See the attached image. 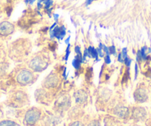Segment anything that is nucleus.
Here are the masks:
<instances>
[{"mask_svg": "<svg viewBox=\"0 0 151 126\" xmlns=\"http://www.w3.org/2000/svg\"><path fill=\"white\" fill-rule=\"evenodd\" d=\"M42 111L36 108H31L24 114V124L27 126H33L40 120Z\"/></svg>", "mask_w": 151, "mask_h": 126, "instance_id": "obj_1", "label": "nucleus"}, {"mask_svg": "<svg viewBox=\"0 0 151 126\" xmlns=\"http://www.w3.org/2000/svg\"><path fill=\"white\" fill-rule=\"evenodd\" d=\"M25 101V94L22 92H15L10 94L7 103L12 107H18Z\"/></svg>", "mask_w": 151, "mask_h": 126, "instance_id": "obj_2", "label": "nucleus"}, {"mask_svg": "<svg viewBox=\"0 0 151 126\" xmlns=\"http://www.w3.org/2000/svg\"><path fill=\"white\" fill-rule=\"evenodd\" d=\"M14 32V26L8 21L0 22V39H5Z\"/></svg>", "mask_w": 151, "mask_h": 126, "instance_id": "obj_3", "label": "nucleus"}, {"mask_svg": "<svg viewBox=\"0 0 151 126\" xmlns=\"http://www.w3.org/2000/svg\"><path fill=\"white\" fill-rule=\"evenodd\" d=\"M134 100L138 103H144L149 100V92L147 88L140 86L134 92Z\"/></svg>", "mask_w": 151, "mask_h": 126, "instance_id": "obj_4", "label": "nucleus"}, {"mask_svg": "<svg viewBox=\"0 0 151 126\" xmlns=\"http://www.w3.org/2000/svg\"><path fill=\"white\" fill-rule=\"evenodd\" d=\"M132 118L137 122H144L147 117V111L144 107H135L131 111Z\"/></svg>", "mask_w": 151, "mask_h": 126, "instance_id": "obj_5", "label": "nucleus"}, {"mask_svg": "<svg viewBox=\"0 0 151 126\" xmlns=\"http://www.w3.org/2000/svg\"><path fill=\"white\" fill-rule=\"evenodd\" d=\"M32 76L30 73H27L25 71H22L16 76V80L21 86H25L30 82Z\"/></svg>", "mask_w": 151, "mask_h": 126, "instance_id": "obj_6", "label": "nucleus"}, {"mask_svg": "<svg viewBox=\"0 0 151 126\" xmlns=\"http://www.w3.org/2000/svg\"><path fill=\"white\" fill-rule=\"evenodd\" d=\"M114 114L121 118H125L129 116L130 111L127 107H124V105H119L114 109Z\"/></svg>", "mask_w": 151, "mask_h": 126, "instance_id": "obj_7", "label": "nucleus"}, {"mask_svg": "<svg viewBox=\"0 0 151 126\" xmlns=\"http://www.w3.org/2000/svg\"><path fill=\"white\" fill-rule=\"evenodd\" d=\"M74 98H75L76 102L78 104H82L85 103L88 100V95L85 93L84 91H79L76 93H75V95H74Z\"/></svg>", "mask_w": 151, "mask_h": 126, "instance_id": "obj_8", "label": "nucleus"}, {"mask_svg": "<svg viewBox=\"0 0 151 126\" xmlns=\"http://www.w3.org/2000/svg\"><path fill=\"white\" fill-rule=\"evenodd\" d=\"M0 126H21L17 122L11 119H2L0 120Z\"/></svg>", "mask_w": 151, "mask_h": 126, "instance_id": "obj_9", "label": "nucleus"}, {"mask_svg": "<svg viewBox=\"0 0 151 126\" xmlns=\"http://www.w3.org/2000/svg\"><path fill=\"white\" fill-rule=\"evenodd\" d=\"M82 63H84L83 57H82V56L76 55V56H75L74 60L72 61V65L76 69V70H78V69H80L81 64H82Z\"/></svg>", "mask_w": 151, "mask_h": 126, "instance_id": "obj_10", "label": "nucleus"}, {"mask_svg": "<svg viewBox=\"0 0 151 126\" xmlns=\"http://www.w3.org/2000/svg\"><path fill=\"white\" fill-rule=\"evenodd\" d=\"M5 51L3 48L0 46V75H2L5 69Z\"/></svg>", "mask_w": 151, "mask_h": 126, "instance_id": "obj_11", "label": "nucleus"}, {"mask_svg": "<svg viewBox=\"0 0 151 126\" xmlns=\"http://www.w3.org/2000/svg\"><path fill=\"white\" fill-rule=\"evenodd\" d=\"M88 52H89L90 55H91V58L93 59H96V58H99V55H98V53H97V50L96 49L94 48L93 47H91V46H90L88 48Z\"/></svg>", "mask_w": 151, "mask_h": 126, "instance_id": "obj_12", "label": "nucleus"}, {"mask_svg": "<svg viewBox=\"0 0 151 126\" xmlns=\"http://www.w3.org/2000/svg\"><path fill=\"white\" fill-rule=\"evenodd\" d=\"M65 35H66V28L65 27V26H62L61 27L60 33H59V35L56 38L59 39V40H62L65 36Z\"/></svg>", "mask_w": 151, "mask_h": 126, "instance_id": "obj_13", "label": "nucleus"}, {"mask_svg": "<svg viewBox=\"0 0 151 126\" xmlns=\"http://www.w3.org/2000/svg\"><path fill=\"white\" fill-rule=\"evenodd\" d=\"M147 50V47L146 46L142 47V49L140 50L142 58V60H144V61H146L147 59V53H146Z\"/></svg>", "mask_w": 151, "mask_h": 126, "instance_id": "obj_14", "label": "nucleus"}, {"mask_svg": "<svg viewBox=\"0 0 151 126\" xmlns=\"http://www.w3.org/2000/svg\"><path fill=\"white\" fill-rule=\"evenodd\" d=\"M105 126H119V124L114 120V119H109L106 122Z\"/></svg>", "mask_w": 151, "mask_h": 126, "instance_id": "obj_15", "label": "nucleus"}, {"mask_svg": "<svg viewBox=\"0 0 151 126\" xmlns=\"http://www.w3.org/2000/svg\"><path fill=\"white\" fill-rule=\"evenodd\" d=\"M103 44H101V43H99V47L96 49L97 50V53H98V55L99 56H100L101 58H103L104 57V52H103Z\"/></svg>", "mask_w": 151, "mask_h": 126, "instance_id": "obj_16", "label": "nucleus"}, {"mask_svg": "<svg viewBox=\"0 0 151 126\" xmlns=\"http://www.w3.org/2000/svg\"><path fill=\"white\" fill-rule=\"evenodd\" d=\"M70 54V44H68V47H67L66 49V53H65V58H64V60H65V61H67L68 60Z\"/></svg>", "mask_w": 151, "mask_h": 126, "instance_id": "obj_17", "label": "nucleus"}, {"mask_svg": "<svg viewBox=\"0 0 151 126\" xmlns=\"http://www.w3.org/2000/svg\"><path fill=\"white\" fill-rule=\"evenodd\" d=\"M43 2H44V4L45 5V8L46 10L49 9V8L52 6V5H53V0H45Z\"/></svg>", "mask_w": 151, "mask_h": 126, "instance_id": "obj_18", "label": "nucleus"}, {"mask_svg": "<svg viewBox=\"0 0 151 126\" xmlns=\"http://www.w3.org/2000/svg\"><path fill=\"white\" fill-rule=\"evenodd\" d=\"M69 126H85V125L80 121H74L69 125Z\"/></svg>", "mask_w": 151, "mask_h": 126, "instance_id": "obj_19", "label": "nucleus"}, {"mask_svg": "<svg viewBox=\"0 0 151 126\" xmlns=\"http://www.w3.org/2000/svg\"><path fill=\"white\" fill-rule=\"evenodd\" d=\"M122 56L124 61L128 57V56H127V49L126 48V47L122 49Z\"/></svg>", "mask_w": 151, "mask_h": 126, "instance_id": "obj_20", "label": "nucleus"}, {"mask_svg": "<svg viewBox=\"0 0 151 126\" xmlns=\"http://www.w3.org/2000/svg\"><path fill=\"white\" fill-rule=\"evenodd\" d=\"M109 50H110V55H114V56L116 55V47L114 45H112L111 47H109Z\"/></svg>", "mask_w": 151, "mask_h": 126, "instance_id": "obj_21", "label": "nucleus"}, {"mask_svg": "<svg viewBox=\"0 0 151 126\" xmlns=\"http://www.w3.org/2000/svg\"><path fill=\"white\" fill-rule=\"evenodd\" d=\"M88 126H100V122L98 120H93L88 125Z\"/></svg>", "mask_w": 151, "mask_h": 126, "instance_id": "obj_22", "label": "nucleus"}, {"mask_svg": "<svg viewBox=\"0 0 151 126\" xmlns=\"http://www.w3.org/2000/svg\"><path fill=\"white\" fill-rule=\"evenodd\" d=\"M131 63H132V59L130 58H128V57H127V58L124 61V63L126 65V66H128V67H130Z\"/></svg>", "mask_w": 151, "mask_h": 126, "instance_id": "obj_23", "label": "nucleus"}, {"mask_svg": "<svg viewBox=\"0 0 151 126\" xmlns=\"http://www.w3.org/2000/svg\"><path fill=\"white\" fill-rule=\"evenodd\" d=\"M103 52L105 53V55H107V56H110V50H109V47H107V46H105L104 44H103Z\"/></svg>", "mask_w": 151, "mask_h": 126, "instance_id": "obj_24", "label": "nucleus"}, {"mask_svg": "<svg viewBox=\"0 0 151 126\" xmlns=\"http://www.w3.org/2000/svg\"><path fill=\"white\" fill-rule=\"evenodd\" d=\"M141 61H142V56H141L140 50H139V51L137 52V53H136V61H137L138 63H140Z\"/></svg>", "mask_w": 151, "mask_h": 126, "instance_id": "obj_25", "label": "nucleus"}, {"mask_svg": "<svg viewBox=\"0 0 151 126\" xmlns=\"http://www.w3.org/2000/svg\"><path fill=\"white\" fill-rule=\"evenodd\" d=\"M75 53L76 55H79V56H82V52H81V49L79 46H76L75 47Z\"/></svg>", "mask_w": 151, "mask_h": 126, "instance_id": "obj_26", "label": "nucleus"}, {"mask_svg": "<svg viewBox=\"0 0 151 126\" xmlns=\"http://www.w3.org/2000/svg\"><path fill=\"white\" fill-rule=\"evenodd\" d=\"M104 62H105V63H107V64H110V63H111V59H110V56L106 55V56H104Z\"/></svg>", "mask_w": 151, "mask_h": 126, "instance_id": "obj_27", "label": "nucleus"}, {"mask_svg": "<svg viewBox=\"0 0 151 126\" xmlns=\"http://www.w3.org/2000/svg\"><path fill=\"white\" fill-rule=\"evenodd\" d=\"M4 117V111H3V108H2V105L0 104V120L3 119Z\"/></svg>", "mask_w": 151, "mask_h": 126, "instance_id": "obj_28", "label": "nucleus"}, {"mask_svg": "<svg viewBox=\"0 0 151 126\" xmlns=\"http://www.w3.org/2000/svg\"><path fill=\"white\" fill-rule=\"evenodd\" d=\"M118 61L120 63H124V59H123L122 56V53H119L118 55Z\"/></svg>", "mask_w": 151, "mask_h": 126, "instance_id": "obj_29", "label": "nucleus"}, {"mask_svg": "<svg viewBox=\"0 0 151 126\" xmlns=\"http://www.w3.org/2000/svg\"><path fill=\"white\" fill-rule=\"evenodd\" d=\"M138 75V65L137 63L135 64V79H136Z\"/></svg>", "mask_w": 151, "mask_h": 126, "instance_id": "obj_30", "label": "nucleus"}, {"mask_svg": "<svg viewBox=\"0 0 151 126\" xmlns=\"http://www.w3.org/2000/svg\"><path fill=\"white\" fill-rule=\"evenodd\" d=\"M93 1V0H86V2H85V5H86V6H88V5H91V4L92 3Z\"/></svg>", "mask_w": 151, "mask_h": 126, "instance_id": "obj_31", "label": "nucleus"}, {"mask_svg": "<svg viewBox=\"0 0 151 126\" xmlns=\"http://www.w3.org/2000/svg\"><path fill=\"white\" fill-rule=\"evenodd\" d=\"M70 36H69V37H68V38L65 39V43L66 44H70Z\"/></svg>", "mask_w": 151, "mask_h": 126, "instance_id": "obj_32", "label": "nucleus"}, {"mask_svg": "<svg viewBox=\"0 0 151 126\" xmlns=\"http://www.w3.org/2000/svg\"><path fill=\"white\" fill-rule=\"evenodd\" d=\"M53 18H54V20L56 21H58V19H59V15L58 14H53Z\"/></svg>", "mask_w": 151, "mask_h": 126, "instance_id": "obj_33", "label": "nucleus"}, {"mask_svg": "<svg viewBox=\"0 0 151 126\" xmlns=\"http://www.w3.org/2000/svg\"><path fill=\"white\" fill-rule=\"evenodd\" d=\"M56 27V22H55L54 24H53V25L50 27V31H51L52 30H53V29H54Z\"/></svg>", "mask_w": 151, "mask_h": 126, "instance_id": "obj_34", "label": "nucleus"}, {"mask_svg": "<svg viewBox=\"0 0 151 126\" xmlns=\"http://www.w3.org/2000/svg\"><path fill=\"white\" fill-rule=\"evenodd\" d=\"M63 77L65 80L67 79V76H66V68L64 69V72H63Z\"/></svg>", "mask_w": 151, "mask_h": 126, "instance_id": "obj_35", "label": "nucleus"}, {"mask_svg": "<svg viewBox=\"0 0 151 126\" xmlns=\"http://www.w3.org/2000/svg\"><path fill=\"white\" fill-rule=\"evenodd\" d=\"M37 6H38V8H39V9H40V8H42V4H41V2H38Z\"/></svg>", "mask_w": 151, "mask_h": 126, "instance_id": "obj_36", "label": "nucleus"}, {"mask_svg": "<svg viewBox=\"0 0 151 126\" xmlns=\"http://www.w3.org/2000/svg\"><path fill=\"white\" fill-rule=\"evenodd\" d=\"M35 1H36V0H28V3H30V5H32ZM38 1H39V0H38Z\"/></svg>", "mask_w": 151, "mask_h": 126, "instance_id": "obj_37", "label": "nucleus"}, {"mask_svg": "<svg viewBox=\"0 0 151 126\" xmlns=\"http://www.w3.org/2000/svg\"><path fill=\"white\" fill-rule=\"evenodd\" d=\"M2 13V5H1V2H0V14Z\"/></svg>", "mask_w": 151, "mask_h": 126, "instance_id": "obj_38", "label": "nucleus"}, {"mask_svg": "<svg viewBox=\"0 0 151 126\" xmlns=\"http://www.w3.org/2000/svg\"><path fill=\"white\" fill-rule=\"evenodd\" d=\"M147 50H148V53H151V48H147Z\"/></svg>", "mask_w": 151, "mask_h": 126, "instance_id": "obj_39", "label": "nucleus"}, {"mask_svg": "<svg viewBox=\"0 0 151 126\" xmlns=\"http://www.w3.org/2000/svg\"><path fill=\"white\" fill-rule=\"evenodd\" d=\"M0 91H1V85H0Z\"/></svg>", "mask_w": 151, "mask_h": 126, "instance_id": "obj_40", "label": "nucleus"}]
</instances>
